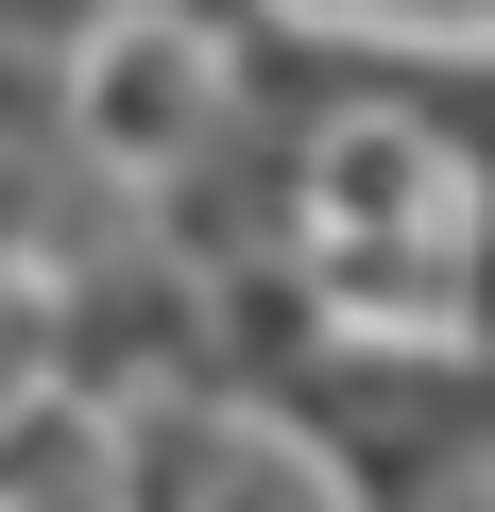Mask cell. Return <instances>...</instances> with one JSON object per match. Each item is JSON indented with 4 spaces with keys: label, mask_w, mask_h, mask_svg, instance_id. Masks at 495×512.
I'll return each instance as SVG.
<instances>
[{
    "label": "cell",
    "mask_w": 495,
    "mask_h": 512,
    "mask_svg": "<svg viewBox=\"0 0 495 512\" xmlns=\"http://www.w3.org/2000/svg\"><path fill=\"white\" fill-rule=\"evenodd\" d=\"M427 512H495V461H478V478H444V495H427Z\"/></svg>",
    "instance_id": "cell-1"
}]
</instances>
